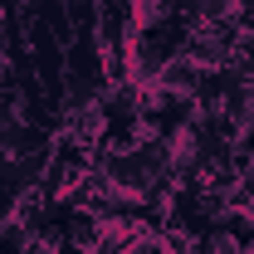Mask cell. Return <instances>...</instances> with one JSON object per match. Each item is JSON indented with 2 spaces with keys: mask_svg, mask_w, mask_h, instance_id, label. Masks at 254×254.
<instances>
[{
  "mask_svg": "<svg viewBox=\"0 0 254 254\" xmlns=\"http://www.w3.org/2000/svg\"><path fill=\"white\" fill-rule=\"evenodd\" d=\"M15 205H20V195H15L10 186H0V225H5V220H15Z\"/></svg>",
  "mask_w": 254,
  "mask_h": 254,
  "instance_id": "277c9868",
  "label": "cell"
},
{
  "mask_svg": "<svg viewBox=\"0 0 254 254\" xmlns=\"http://www.w3.org/2000/svg\"><path fill=\"white\" fill-rule=\"evenodd\" d=\"M200 10H205V20H215V15H230L235 10V0H200Z\"/></svg>",
  "mask_w": 254,
  "mask_h": 254,
  "instance_id": "5b68a950",
  "label": "cell"
},
{
  "mask_svg": "<svg viewBox=\"0 0 254 254\" xmlns=\"http://www.w3.org/2000/svg\"><path fill=\"white\" fill-rule=\"evenodd\" d=\"M68 20H73V34L98 30V0H68Z\"/></svg>",
  "mask_w": 254,
  "mask_h": 254,
  "instance_id": "3957f363",
  "label": "cell"
},
{
  "mask_svg": "<svg viewBox=\"0 0 254 254\" xmlns=\"http://www.w3.org/2000/svg\"><path fill=\"white\" fill-rule=\"evenodd\" d=\"M200 73H205V68H200V64L190 59V54H171V59L161 64V88H166V93H186V98H195V88H200Z\"/></svg>",
  "mask_w": 254,
  "mask_h": 254,
  "instance_id": "7a4b0ae2",
  "label": "cell"
},
{
  "mask_svg": "<svg viewBox=\"0 0 254 254\" xmlns=\"http://www.w3.org/2000/svg\"><path fill=\"white\" fill-rule=\"evenodd\" d=\"M64 64H68V83H88L98 98L108 93V59H103V39L98 30H78L64 44Z\"/></svg>",
  "mask_w": 254,
  "mask_h": 254,
  "instance_id": "6da1fadb",
  "label": "cell"
}]
</instances>
